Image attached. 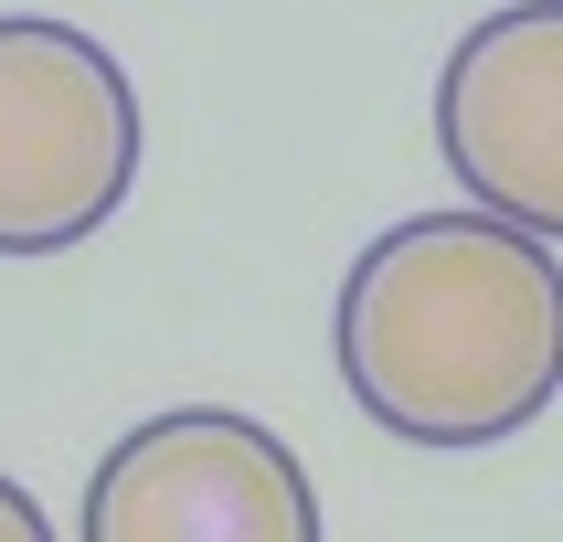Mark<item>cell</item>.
Instances as JSON below:
<instances>
[{
	"instance_id": "cell-1",
	"label": "cell",
	"mask_w": 563,
	"mask_h": 542,
	"mask_svg": "<svg viewBox=\"0 0 563 542\" xmlns=\"http://www.w3.org/2000/svg\"><path fill=\"white\" fill-rule=\"evenodd\" d=\"M330 362L405 446H500L563 394V255L521 223L405 213L351 255Z\"/></svg>"
},
{
	"instance_id": "cell-2",
	"label": "cell",
	"mask_w": 563,
	"mask_h": 542,
	"mask_svg": "<svg viewBox=\"0 0 563 542\" xmlns=\"http://www.w3.org/2000/svg\"><path fill=\"white\" fill-rule=\"evenodd\" d=\"M139 86L96 32L0 11V255H64L139 191Z\"/></svg>"
},
{
	"instance_id": "cell-3",
	"label": "cell",
	"mask_w": 563,
	"mask_h": 542,
	"mask_svg": "<svg viewBox=\"0 0 563 542\" xmlns=\"http://www.w3.org/2000/svg\"><path fill=\"white\" fill-rule=\"evenodd\" d=\"M75 542H319V489L277 425L170 405L96 457Z\"/></svg>"
},
{
	"instance_id": "cell-4",
	"label": "cell",
	"mask_w": 563,
	"mask_h": 542,
	"mask_svg": "<svg viewBox=\"0 0 563 542\" xmlns=\"http://www.w3.org/2000/svg\"><path fill=\"white\" fill-rule=\"evenodd\" d=\"M437 159L478 213L563 245V0H510L437 75Z\"/></svg>"
},
{
	"instance_id": "cell-5",
	"label": "cell",
	"mask_w": 563,
	"mask_h": 542,
	"mask_svg": "<svg viewBox=\"0 0 563 542\" xmlns=\"http://www.w3.org/2000/svg\"><path fill=\"white\" fill-rule=\"evenodd\" d=\"M0 542H54V521H43V500L22 478H0Z\"/></svg>"
}]
</instances>
